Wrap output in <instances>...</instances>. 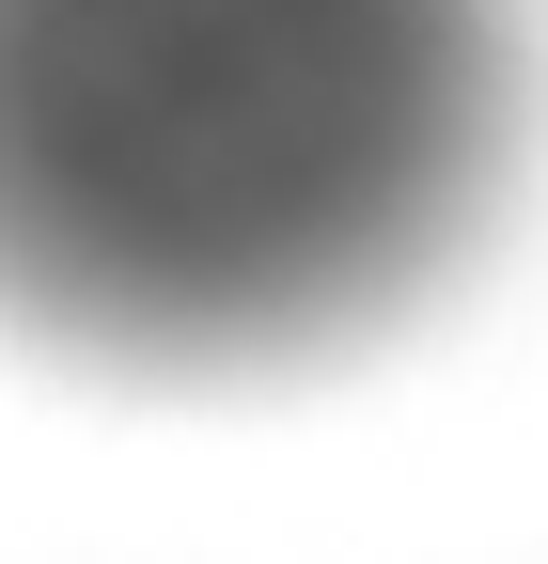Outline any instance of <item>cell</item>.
Instances as JSON below:
<instances>
[{
	"label": "cell",
	"mask_w": 548,
	"mask_h": 564,
	"mask_svg": "<svg viewBox=\"0 0 548 564\" xmlns=\"http://www.w3.org/2000/svg\"><path fill=\"white\" fill-rule=\"evenodd\" d=\"M486 141V0H0V282L235 345L346 314Z\"/></svg>",
	"instance_id": "cell-1"
}]
</instances>
